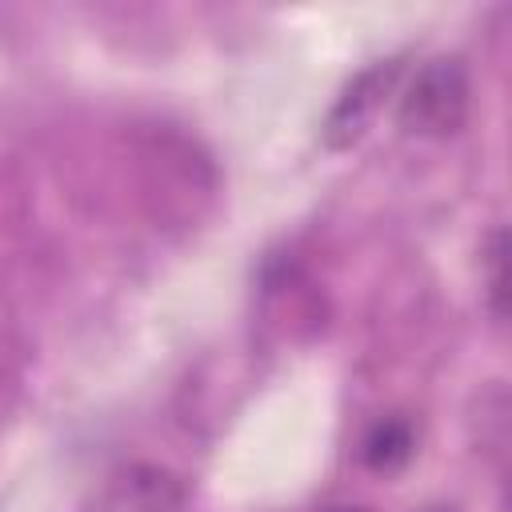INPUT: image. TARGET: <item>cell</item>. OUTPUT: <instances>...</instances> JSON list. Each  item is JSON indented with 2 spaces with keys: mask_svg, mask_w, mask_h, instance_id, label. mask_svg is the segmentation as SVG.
<instances>
[{
  "mask_svg": "<svg viewBox=\"0 0 512 512\" xmlns=\"http://www.w3.org/2000/svg\"><path fill=\"white\" fill-rule=\"evenodd\" d=\"M468 116V68L460 56H436L420 64L396 104V124L408 136L444 140L460 132Z\"/></svg>",
  "mask_w": 512,
  "mask_h": 512,
  "instance_id": "1",
  "label": "cell"
},
{
  "mask_svg": "<svg viewBox=\"0 0 512 512\" xmlns=\"http://www.w3.org/2000/svg\"><path fill=\"white\" fill-rule=\"evenodd\" d=\"M396 76H400V60H380V64L364 68V72L340 92V100L332 104V112H328V120H324V144H328V148H348V144H356V140L368 132L372 116L380 112L384 96L392 92Z\"/></svg>",
  "mask_w": 512,
  "mask_h": 512,
  "instance_id": "2",
  "label": "cell"
},
{
  "mask_svg": "<svg viewBox=\"0 0 512 512\" xmlns=\"http://www.w3.org/2000/svg\"><path fill=\"white\" fill-rule=\"evenodd\" d=\"M412 452H416V428L404 416H380L360 440V460L380 476L400 472L412 460Z\"/></svg>",
  "mask_w": 512,
  "mask_h": 512,
  "instance_id": "3",
  "label": "cell"
},
{
  "mask_svg": "<svg viewBox=\"0 0 512 512\" xmlns=\"http://www.w3.org/2000/svg\"><path fill=\"white\" fill-rule=\"evenodd\" d=\"M484 272H488V308L500 320L504 316V228H492V236H488Z\"/></svg>",
  "mask_w": 512,
  "mask_h": 512,
  "instance_id": "4",
  "label": "cell"
}]
</instances>
